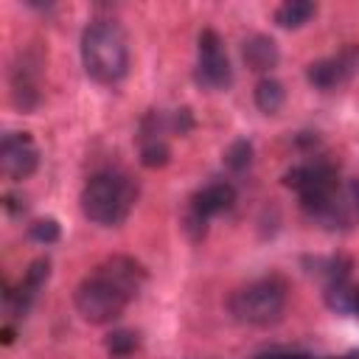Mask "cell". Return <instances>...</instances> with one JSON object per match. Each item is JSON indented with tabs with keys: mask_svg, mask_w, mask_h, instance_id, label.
<instances>
[{
	"mask_svg": "<svg viewBox=\"0 0 359 359\" xmlns=\"http://www.w3.org/2000/svg\"><path fill=\"white\" fill-rule=\"evenodd\" d=\"M81 213L101 227L121 224L135 202H137V185L132 177L121 171H98L93 174L81 188Z\"/></svg>",
	"mask_w": 359,
	"mask_h": 359,
	"instance_id": "2",
	"label": "cell"
},
{
	"mask_svg": "<svg viewBox=\"0 0 359 359\" xmlns=\"http://www.w3.org/2000/svg\"><path fill=\"white\" fill-rule=\"evenodd\" d=\"M286 297H289L286 280L278 275H266V278H258V280L241 286L238 292H233L227 300V309L238 323L269 325V323L280 320V314L286 309Z\"/></svg>",
	"mask_w": 359,
	"mask_h": 359,
	"instance_id": "3",
	"label": "cell"
},
{
	"mask_svg": "<svg viewBox=\"0 0 359 359\" xmlns=\"http://www.w3.org/2000/svg\"><path fill=\"white\" fill-rule=\"evenodd\" d=\"M73 303H76V311L93 323V325H107L112 320H118L123 314V309L132 303V297L107 275L101 272L98 266L76 286V294H73Z\"/></svg>",
	"mask_w": 359,
	"mask_h": 359,
	"instance_id": "4",
	"label": "cell"
},
{
	"mask_svg": "<svg viewBox=\"0 0 359 359\" xmlns=\"http://www.w3.org/2000/svg\"><path fill=\"white\" fill-rule=\"evenodd\" d=\"M356 70H359V48L348 45V48H342V53H337L331 59L311 62L306 67V79L314 90H334L337 84L353 79Z\"/></svg>",
	"mask_w": 359,
	"mask_h": 359,
	"instance_id": "8",
	"label": "cell"
},
{
	"mask_svg": "<svg viewBox=\"0 0 359 359\" xmlns=\"http://www.w3.org/2000/svg\"><path fill=\"white\" fill-rule=\"evenodd\" d=\"M194 126H196V121H194L191 107H180V109H174L171 118H168V129H171L174 135H188Z\"/></svg>",
	"mask_w": 359,
	"mask_h": 359,
	"instance_id": "20",
	"label": "cell"
},
{
	"mask_svg": "<svg viewBox=\"0 0 359 359\" xmlns=\"http://www.w3.org/2000/svg\"><path fill=\"white\" fill-rule=\"evenodd\" d=\"M3 205H6V210H8L11 216L25 213V199H22V196H17V194H6V196H3Z\"/></svg>",
	"mask_w": 359,
	"mask_h": 359,
	"instance_id": "22",
	"label": "cell"
},
{
	"mask_svg": "<svg viewBox=\"0 0 359 359\" xmlns=\"http://www.w3.org/2000/svg\"><path fill=\"white\" fill-rule=\"evenodd\" d=\"M283 101H286V90H283V84H280L278 79L264 76V79L255 84V107H258L264 115L280 112Z\"/></svg>",
	"mask_w": 359,
	"mask_h": 359,
	"instance_id": "13",
	"label": "cell"
},
{
	"mask_svg": "<svg viewBox=\"0 0 359 359\" xmlns=\"http://www.w3.org/2000/svg\"><path fill=\"white\" fill-rule=\"evenodd\" d=\"M233 202H236V188L230 182H224V180H216V182H210V185H205L202 191L194 194L188 210L202 216V219H210V216L227 210Z\"/></svg>",
	"mask_w": 359,
	"mask_h": 359,
	"instance_id": "11",
	"label": "cell"
},
{
	"mask_svg": "<svg viewBox=\"0 0 359 359\" xmlns=\"http://www.w3.org/2000/svg\"><path fill=\"white\" fill-rule=\"evenodd\" d=\"M3 342H6V345H11V342H14V328H11V325H6V328H3Z\"/></svg>",
	"mask_w": 359,
	"mask_h": 359,
	"instance_id": "24",
	"label": "cell"
},
{
	"mask_svg": "<svg viewBox=\"0 0 359 359\" xmlns=\"http://www.w3.org/2000/svg\"><path fill=\"white\" fill-rule=\"evenodd\" d=\"M137 334L135 331H126V328H118V331H112L109 337H107V351L112 353V356H129V353H135L137 351Z\"/></svg>",
	"mask_w": 359,
	"mask_h": 359,
	"instance_id": "18",
	"label": "cell"
},
{
	"mask_svg": "<svg viewBox=\"0 0 359 359\" xmlns=\"http://www.w3.org/2000/svg\"><path fill=\"white\" fill-rule=\"evenodd\" d=\"M241 56H244V65L255 73H269L280 62V50L275 45V39L266 34H250L241 42Z\"/></svg>",
	"mask_w": 359,
	"mask_h": 359,
	"instance_id": "12",
	"label": "cell"
},
{
	"mask_svg": "<svg viewBox=\"0 0 359 359\" xmlns=\"http://www.w3.org/2000/svg\"><path fill=\"white\" fill-rule=\"evenodd\" d=\"M250 163H252V143H250L247 137H238V140H233V143L224 149V165H227L233 174L247 171Z\"/></svg>",
	"mask_w": 359,
	"mask_h": 359,
	"instance_id": "16",
	"label": "cell"
},
{
	"mask_svg": "<svg viewBox=\"0 0 359 359\" xmlns=\"http://www.w3.org/2000/svg\"><path fill=\"white\" fill-rule=\"evenodd\" d=\"M196 70L194 79L205 90H227L233 84V67L224 50L222 36L213 28H205L196 36Z\"/></svg>",
	"mask_w": 359,
	"mask_h": 359,
	"instance_id": "5",
	"label": "cell"
},
{
	"mask_svg": "<svg viewBox=\"0 0 359 359\" xmlns=\"http://www.w3.org/2000/svg\"><path fill=\"white\" fill-rule=\"evenodd\" d=\"M39 76H42V56L36 48H28L17 56L8 84H11V101L20 112H34L42 101L39 90Z\"/></svg>",
	"mask_w": 359,
	"mask_h": 359,
	"instance_id": "6",
	"label": "cell"
},
{
	"mask_svg": "<svg viewBox=\"0 0 359 359\" xmlns=\"http://www.w3.org/2000/svg\"><path fill=\"white\" fill-rule=\"evenodd\" d=\"M314 14H317V6H314L311 0H286L283 6H278L275 22H278L280 28H300V25H306Z\"/></svg>",
	"mask_w": 359,
	"mask_h": 359,
	"instance_id": "14",
	"label": "cell"
},
{
	"mask_svg": "<svg viewBox=\"0 0 359 359\" xmlns=\"http://www.w3.org/2000/svg\"><path fill=\"white\" fill-rule=\"evenodd\" d=\"M28 236L34 241H39V244H53V241H59L62 227H59V222L53 216H45V219H36V222L28 224Z\"/></svg>",
	"mask_w": 359,
	"mask_h": 359,
	"instance_id": "19",
	"label": "cell"
},
{
	"mask_svg": "<svg viewBox=\"0 0 359 359\" xmlns=\"http://www.w3.org/2000/svg\"><path fill=\"white\" fill-rule=\"evenodd\" d=\"M98 269L107 272L132 300L137 297V292H140L143 283H146V269H143V264L135 261V258H129V255H109L107 261L98 264Z\"/></svg>",
	"mask_w": 359,
	"mask_h": 359,
	"instance_id": "10",
	"label": "cell"
},
{
	"mask_svg": "<svg viewBox=\"0 0 359 359\" xmlns=\"http://www.w3.org/2000/svg\"><path fill=\"white\" fill-rule=\"evenodd\" d=\"M81 65L98 84H118L129 70L126 34L112 20H93L81 34Z\"/></svg>",
	"mask_w": 359,
	"mask_h": 359,
	"instance_id": "1",
	"label": "cell"
},
{
	"mask_svg": "<svg viewBox=\"0 0 359 359\" xmlns=\"http://www.w3.org/2000/svg\"><path fill=\"white\" fill-rule=\"evenodd\" d=\"M48 278H50V261H48V258H36V261H31V266L25 269L22 280L17 283V289L6 292L8 314H11V317H22V314L31 309V303L39 297V292L45 289Z\"/></svg>",
	"mask_w": 359,
	"mask_h": 359,
	"instance_id": "9",
	"label": "cell"
},
{
	"mask_svg": "<svg viewBox=\"0 0 359 359\" xmlns=\"http://www.w3.org/2000/svg\"><path fill=\"white\" fill-rule=\"evenodd\" d=\"M252 359H311L309 353H300V351H283V348H275V351H264Z\"/></svg>",
	"mask_w": 359,
	"mask_h": 359,
	"instance_id": "21",
	"label": "cell"
},
{
	"mask_svg": "<svg viewBox=\"0 0 359 359\" xmlns=\"http://www.w3.org/2000/svg\"><path fill=\"white\" fill-rule=\"evenodd\" d=\"M353 297H356V289L348 280L325 286V303H328V309H334L339 314H351L353 311Z\"/></svg>",
	"mask_w": 359,
	"mask_h": 359,
	"instance_id": "15",
	"label": "cell"
},
{
	"mask_svg": "<svg viewBox=\"0 0 359 359\" xmlns=\"http://www.w3.org/2000/svg\"><path fill=\"white\" fill-rule=\"evenodd\" d=\"M348 194H351V202H353V208L359 210V180H353V182H351Z\"/></svg>",
	"mask_w": 359,
	"mask_h": 359,
	"instance_id": "23",
	"label": "cell"
},
{
	"mask_svg": "<svg viewBox=\"0 0 359 359\" xmlns=\"http://www.w3.org/2000/svg\"><path fill=\"white\" fill-rule=\"evenodd\" d=\"M323 359H359V351H348L342 356H323Z\"/></svg>",
	"mask_w": 359,
	"mask_h": 359,
	"instance_id": "25",
	"label": "cell"
},
{
	"mask_svg": "<svg viewBox=\"0 0 359 359\" xmlns=\"http://www.w3.org/2000/svg\"><path fill=\"white\" fill-rule=\"evenodd\" d=\"M171 160V149L165 140H149L140 143V165L143 168H163Z\"/></svg>",
	"mask_w": 359,
	"mask_h": 359,
	"instance_id": "17",
	"label": "cell"
},
{
	"mask_svg": "<svg viewBox=\"0 0 359 359\" xmlns=\"http://www.w3.org/2000/svg\"><path fill=\"white\" fill-rule=\"evenodd\" d=\"M39 165V149L28 132H11L0 143V168L8 180H25Z\"/></svg>",
	"mask_w": 359,
	"mask_h": 359,
	"instance_id": "7",
	"label": "cell"
}]
</instances>
